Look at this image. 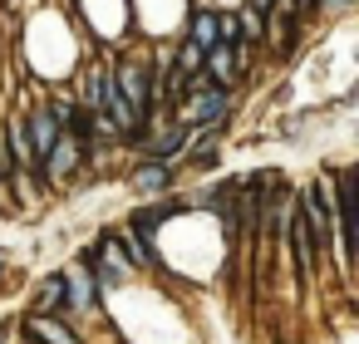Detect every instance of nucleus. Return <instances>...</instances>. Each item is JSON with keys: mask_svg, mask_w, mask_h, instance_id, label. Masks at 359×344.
Returning a JSON list of instances; mask_svg holds the SVG:
<instances>
[{"mask_svg": "<svg viewBox=\"0 0 359 344\" xmlns=\"http://www.w3.org/2000/svg\"><path fill=\"white\" fill-rule=\"evenodd\" d=\"M217 45H241V15L236 11L217 15Z\"/></svg>", "mask_w": 359, "mask_h": 344, "instance_id": "nucleus-8", "label": "nucleus"}, {"mask_svg": "<svg viewBox=\"0 0 359 344\" xmlns=\"http://www.w3.org/2000/svg\"><path fill=\"white\" fill-rule=\"evenodd\" d=\"M35 315H65V280H60V270L45 275V285L35 295Z\"/></svg>", "mask_w": 359, "mask_h": 344, "instance_id": "nucleus-7", "label": "nucleus"}, {"mask_svg": "<svg viewBox=\"0 0 359 344\" xmlns=\"http://www.w3.org/2000/svg\"><path fill=\"white\" fill-rule=\"evenodd\" d=\"M25 339H35V344H79L65 329V319H55V315H30L25 319Z\"/></svg>", "mask_w": 359, "mask_h": 344, "instance_id": "nucleus-5", "label": "nucleus"}, {"mask_svg": "<svg viewBox=\"0 0 359 344\" xmlns=\"http://www.w3.org/2000/svg\"><path fill=\"white\" fill-rule=\"evenodd\" d=\"M172 177H177V167H172V163H163V158H143V163L133 167V177H128V182H133V192H148V197H153V192H168V187H172Z\"/></svg>", "mask_w": 359, "mask_h": 344, "instance_id": "nucleus-4", "label": "nucleus"}, {"mask_svg": "<svg viewBox=\"0 0 359 344\" xmlns=\"http://www.w3.org/2000/svg\"><path fill=\"white\" fill-rule=\"evenodd\" d=\"M60 280H65V324H79V319L99 305V285H94V275H89V266H84V261L65 266V270H60Z\"/></svg>", "mask_w": 359, "mask_h": 344, "instance_id": "nucleus-1", "label": "nucleus"}, {"mask_svg": "<svg viewBox=\"0 0 359 344\" xmlns=\"http://www.w3.org/2000/svg\"><path fill=\"white\" fill-rule=\"evenodd\" d=\"M226 118H231V89H217V84L197 89L182 113L187 128H226Z\"/></svg>", "mask_w": 359, "mask_h": 344, "instance_id": "nucleus-2", "label": "nucleus"}, {"mask_svg": "<svg viewBox=\"0 0 359 344\" xmlns=\"http://www.w3.org/2000/svg\"><path fill=\"white\" fill-rule=\"evenodd\" d=\"M6 339H11V324H6V319H0V344H6Z\"/></svg>", "mask_w": 359, "mask_h": 344, "instance_id": "nucleus-11", "label": "nucleus"}, {"mask_svg": "<svg viewBox=\"0 0 359 344\" xmlns=\"http://www.w3.org/2000/svg\"><path fill=\"white\" fill-rule=\"evenodd\" d=\"M290 11L295 15H315V0H290Z\"/></svg>", "mask_w": 359, "mask_h": 344, "instance_id": "nucleus-10", "label": "nucleus"}, {"mask_svg": "<svg viewBox=\"0 0 359 344\" xmlns=\"http://www.w3.org/2000/svg\"><path fill=\"white\" fill-rule=\"evenodd\" d=\"M187 40L207 55V50L217 45V11H207V6H202V11H192V15H187Z\"/></svg>", "mask_w": 359, "mask_h": 344, "instance_id": "nucleus-6", "label": "nucleus"}, {"mask_svg": "<svg viewBox=\"0 0 359 344\" xmlns=\"http://www.w3.org/2000/svg\"><path fill=\"white\" fill-rule=\"evenodd\" d=\"M261 45H266L271 55H290V50H295V11H266Z\"/></svg>", "mask_w": 359, "mask_h": 344, "instance_id": "nucleus-3", "label": "nucleus"}, {"mask_svg": "<svg viewBox=\"0 0 359 344\" xmlns=\"http://www.w3.org/2000/svg\"><path fill=\"white\" fill-rule=\"evenodd\" d=\"M354 0H315V11H330V15H344Z\"/></svg>", "mask_w": 359, "mask_h": 344, "instance_id": "nucleus-9", "label": "nucleus"}, {"mask_svg": "<svg viewBox=\"0 0 359 344\" xmlns=\"http://www.w3.org/2000/svg\"><path fill=\"white\" fill-rule=\"evenodd\" d=\"M6 261H11V256H6V246H0V275H6Z\"/></svg>", "mask_w": 359, "mask_h": 344, "instance_id": "nucleus-12", "label": "nucleus"}]
</instances>
